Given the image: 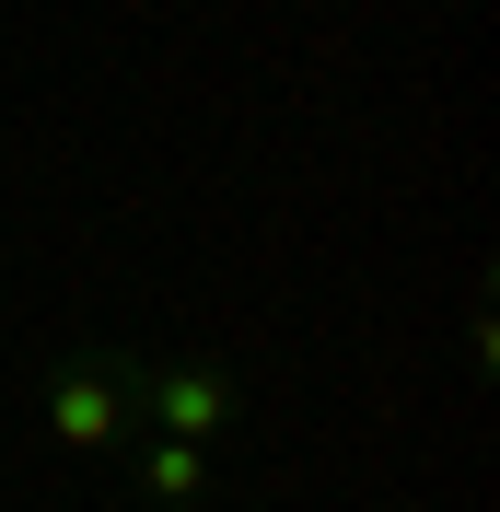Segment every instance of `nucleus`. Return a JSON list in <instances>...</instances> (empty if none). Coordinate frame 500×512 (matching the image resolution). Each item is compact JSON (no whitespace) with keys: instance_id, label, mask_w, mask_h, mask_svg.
<instances>
[{"instance_id":"f03ea898","label":"nucleus","mask_w":500,"mask_h":512,"mask_svg":"<svg viewBox=\"0 0 500 512\" xmlns=\"http://www.w3.org/2000/svg\"><path fill=\"white\" fill-rule=\"evenodd\" d=\"M140 431L233 443V431H245V384L221 373V361H140Z\"/></svg>"},{"instance_id":"7ed1b4c3","label":"nucleus","mask_w":500,"mask_h":512,"mask_svg":"<svg viewBox=\"0 0 500 512\" xmlns=\"http://www.w3.org/2000/svg\"><path fill=\"white\" fill-rule=\"evenodd\" d=\"M140 501H163V512H187V501H210V443H175V431H140Z\"/></svg>"},{"instance_id":"f257e3e1","label":"nucleus","mask_w":500,"mask_h":512,"mask_svg":"<svg viewBox=\"0 0 500 512\" xmlns=\"http://www.w3.org/2000/svg\"><path fill=\"white\" fill-rule=\"evenodd\" d=\"M47 443L59 454H117L140 443V361L128 350H82L47 373Z\"/></svg>"}]
</instances>
